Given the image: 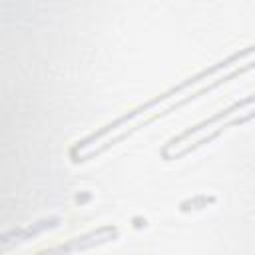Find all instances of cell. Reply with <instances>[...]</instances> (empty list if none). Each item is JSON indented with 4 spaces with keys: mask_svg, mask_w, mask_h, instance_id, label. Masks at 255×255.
I'll return each mask as SVG.
<instances>
[{
    "mask_svg": "<svg viewBox=\"0 0 255 255\" xmlns=\"http://www.w3.org/2000/svg\"><path fill=\"white\" fill-rule=\"evenodd\" d=\"M255 52V46H249V48H245V50H241V52H235V54H231L229 58H225L223 62H217L215 66H211V68H205V70H201L199 74H195V76H191V78H187L185 82H181L179 86H173L171 90H167V92H163L161 96H157V98H153V100H149V102H145L143 106H139V108H135V110H131L129 114H124V116H120L118 120H114L112 124H108V126H104L102 129H98V131H94V133H90L86 139H82V141H78L74 147H72V153H76L78 149H84V147H88V145H92L96 139H100V137H104L108 131H114V129H118L120 126H124L126 122H129V120H133V118H137L139 114H145V112H149L151 108H155L157 104H161V102H165V100H169L171 96H177L179 92H183L185 88H189V86H195V84H199L201 80H205V78H209V76H213L215 72H219V70H225V68H229L231 64H235V62H239L241 58H245V56H249V54H253Z\"/></svg>",
    "mask_w": 255,
    "mask_h": 255,
    "instance_id": "cell-1",
    "label": "cell"
},
{
    "mask_svg": "<svg viewBox=\"0 0 255 255\" xmlns=\"http://www.w3.org/2000/svg\"><path fill=\"white\" fill-rule=\"evenodd\" d=\"M255 102V94L253 96H249V98H245V100H239V102H235V104H231L229 108H225V110H221L219 114H215V116H211V118H207V120H203L201 124H197V126H193V128H189V129H185L183 133H179L177 137H173V139H169V143L163 147V151H167L169 147H173V145H177L181 139H185V137H189V135H193V133H197V131H201V129H205V128H209V126H213L215 122H219V120H223V118H229L231 114H235L237 110H241V108H245V106H249V104H253Z\"/></svg>",
    "mask_w": 255,
    "mask_h": 255,
    "instance_id": "cell-2",
    "label": "cell"
}]
</instances>
